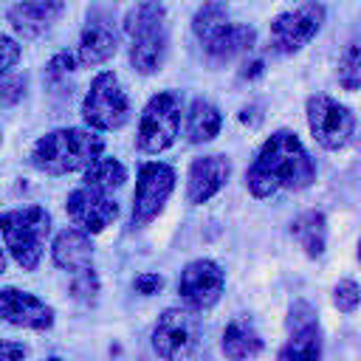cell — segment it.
I'll return each mask as SVG.
<instances>
[{"label": "cell", "instance_id": "obj_1", "mask_svg": "<svg viewBox=\"0 0 361 361\" xmlns=\"http://www.w3.org/2000/svg\"><path fill=\"white\" fill-rule=\"evenodd\" d=\"M316 180V161L293 130H274L245 169V189L254 197L302 192Z\"/></svg>", "mask_w": 361, "mask_h": 361}, {"label": "cell", "instance_id": "obj_2", "mask_svg": "<svg viewBox=\"0 0 361 361\" xmlns=\"http://www.w3.org/2000/svg\"><path fill=\"white\" fill-rule=\"evenodd\" d=\"M124 34L130 39V65L141 76H152L164 68L169 54V17L161 0H138L124 17Z\"/></svg>", "mask_w": 361, "mask_h": 361}, {"label": "cell", "instance_id": "obj_3", "mask_svg": "<svg viewBox=\"0 0 361 361\" xmlns=\"http://www.w3.org/2000/svg\"><path fill=\"white\" fill-rule=\"evenodd\" d=\"M104 152V138L90 127H59L37 138L31 164L45 175H68L87 169Z\"/></svg>", "mask_w": 361, "mask_h": 361}, {"label": "cell", "instance_id": "obj_4", "mask_svg": "<svg viewBox=\"0 0 361 361\" xmlns=\"http://www.w3.org/2000/svg\"><path fill=\"white\" fill-rule=\"evenodd\" d=\"M0 234L11 259L23 271H37L45 243L51 237V214L42 206L8 209L0 214Z\"/></svg>", "mask_w": 361, "mask_h": 361}, {"label": "cell", "instance_id": "obj_5", "mask_svg": "<svg viewBox=\"0 0 361 361\" xmlns=\"http://www.w3.org/2000/svg\"><path fill=\"white\" fill-rule=\"evenodd\" d=\"M180 113H183V96L178 90L155 93L141 110L135 147L147 155H158L169 149L180 133Z\"/></svg>", "mask_w": 361, "mask_h": 361}, {"label": "cell", "instance_id": "obj_6", "mask_svg": "<svg viewBox=\"0 0 361 361\" xmlns=\"http://www.w3.org/2000/svg\"><path fill=\"white\" fill-rule=\"evenodd\" d=\"M82 118L90 130H121L130 121V99L113 71H102L93 76L85 99H82Z\"/></svg>", "mask_w": 361, "mask_h": 361}, {"label": "cell", "instance_id": "obj_7", "mask_svg": "<svg viewBox=\"0 0 361 361\" xmlns=\"http://www.w3.org/2000/svg\"><path fill=\"white\" fill-rule=\"evenodd\" d=\"M152 350L161 361H183L200 341V319L192 307H166L152 324Z\"/></svg>", "mask_w": 361, "mask_h": 361}, {"label": "cell", "instance_id": "obj_8", "mask_svg": "<svg viewBox=\"0 0 361 361\" xmlns=\"http://www.w3.org/2000/svg\"><path fill=\"white\" fill-rule=\"evenodd\" d=\"M324 6L316 3V0H307V3H299L296 8H288L282 14H276L271 20V28H268V39H271V51L282 54V56H290L296 51H302L324 25Z\"/></svg>", "mask_w": 361, "mask_h": 361}, {"label": "cell", "instance_id": "obj_9", "mask_svg": "<svg viewBox=\"0 0 361 361\" xmlns=\"http://www.w3.org/2000/svg\"><path fill=\"white\" fill-rule=\"evenodd\" d=\"M175 169L161 161H147L138 166L135 178V192H133V212H130V226L144 228L149 226L166 206L169 195L175 192Z\"/></svg>", "mask_w": 361, "mask_h": 361}, {"label": "cell", "instance_id": "obj_10", "mask_svg": "<svg viewBox=\"0 0 361 361\" xmlns=\"http://www.w3.org/2000/svg\"><path fill=\"white\" fill-rule=\"evenodd\" d=\"M307 127L319 147L336 152L353 141L355 116L347 104H341L324 93H316L307 99Z\"/></svg>", "mask_w": 361, "mask_h": 361}, {"label": "cell", "instance_id": "obj_11", "mask_svg": "<svg viewBox=\"0 0 361 361\" xmlns=\"http://www.w3.org/2000/svg\"><path fill=\"white\" fill-rule=\"evenodd\" d=\"M288 338L276 353V361H322V327L319 313L307 299H296L288 307Z\"/></svg>", "mask_w": 361, "mask_h": 361}, {"label": "cell", "instance_id": "obj_12", "mask_svg": "<svg viewBox=\"0 0 361 361\" xmlns=\"http://www.w3.org/2000/svg\"><path fill=\"white\" fill-rule=\"evenodd\" d=\"M226 290V271L214 259H192L178 276V296L192 310H209L220 302Z\"/></svg>", "mask_w": 361, "mask_h": 361}, {"label": "cell", "instance_id": "obj_13", "mask_svg": "<svg viewBox=\"0 0 361 361\" xmlns=\"http://www.w3.org/2000/svg\"><path fill=\"white\" fill-rule=\"evenodd\" d=\"M65 212L71 217V223L85 231V234H102L107 226H113V220L118 217V203L110 195L93 192L87 186H79L73 192H68L65 197Z\"/></svg>", "mask_w": 361, "mask_h": 361}, {"label": "cell", "instance_id": "obj_14", "mask_svg": "<svg viewBox=\"0 0 361 361\" xmlns=\"http://www.w3.org/2000/svg\"><path fill=\"white\" fill-rule=\"evenodd\" d=\"M0 319L14 324V327H25L34 333H45L54 327V307L20 288H0Z\"/></svg>", "mask_w": 361, "mask_h": 361}, {"label": "cell", "instance_id": "obj_15", "mask_svg": "<svg viewBox=\"0 0 361 361\" xmlns=\"http://www.w3.org/2000/svg\"><path fill=\"white\" fill-rule=\"evenodd\" d=\"M118 48V34L113 25V17L104 8H93L82 25L79 34V45H76V62L93 68V65H104L116 56Z\"/></svg>", "mask_w": 361, "mask_h": 361}, {"label": "cell", "instance_id": "obj_16", "mask_svg": "<svg viewBox=\"0 0 361 361\" xmlns=\"http://www.w3.org/2000/svg\"><path fill=\"white\" fill-rule=\"evenodd\" d=\"M231 178V161L228 155L212 152V155H200L189 164L186 172V200L192 206L209 203Z\"/></svg>", "mask_w": 361, "mask_h": 361}, {"label": "cell", "instance_id": "obj_17", "mask_svg": "<svg viewBox=\"0 0 361 361\" xmlns=\"http://www.w3.org/2000/svg\"><path fill=\"white\" fill-rule=\"evenodd\" d=\"M65 14V0H23L8 8V23L23 39H37L51 31Z\"/></svg>", "mask_w": 361, "mask_h": 361}, {"label": "cell", "instance_id": "obj_18", "mask_svg": "<svg viewBox=\"0 0 361 361\" xmlns=\"http://www.w3.org/2000/svg\"><path fill=\"white\" fill-rule=\"evenodd\" d=\"M257 42V31L245 23H226L220 25L209 39H203V54L212 65H228L240 56H245Z\"/></svg>", "mask_w": 361, "mask_h": 361}, {"label": "cell", "instance_id": "obj_19", "mask_svg": "<svg viewBox=\"0 0 361 361\" xmlns=\"http://www.w3.org/2000/svg\"><path fill=\"white\" fill-rule=\"evenodd\" d=\"M51 259L56 268L62 271H82L87 265H93V243H90V234L79 231V228H65L54 237L51 243Z\"/></svg>", "mask_w": 361, "mask_h": 361}, {"label": "cell", "instance_id": "obj_20", "mask_svg": "<svg viewBox=\"0 0 361 361\" xmlns=\"http://www.w3.org/2000/svg\"><path fill=\"white\" fill-rule=\"evenodd\" d=\"M262 347H265V341L248 316H234L226 324L220 350L228 361H254L262 353Z\"/></svg>", "mask_w": 361, "mask_h": 361}, {"label": "cell", "instance_id": "obj_21", "mask_svg": "<svg viewBox=\"0 0 361 361\" xmlns=\"http://www.w3.org/2000/svg\"><path fill=\"white\" fill-rule=\"evenodd\" d=\"M290 234L293 240L299 243V248L310 257V259H319L327 248V217L316 209L310 212H302L293 217L290 223Z\"/></svg>", "mask_w": 361, "mask_h": 361}, {"label": "cell", "instance_id": "obj_22", "mask_svg": "<svg viewBox=\"0 0 361 361\" xmlns=\"http://www.w3.org/2000/svg\"><path fill=\"white\" fill-rule=\"evenodd\" d=\"M220 127H223V116L217 104L197 96L186 110V138L192 144H209L220 133Z\"/></svg>", "mask_w": 361, "mask_h": 361}, {"label": "cell", "instance_id": "obj_23", "mask_svg": "<svg viewBox=\"0 0 361 361\" xmlns=\"http://www.w3.org/2000/svg\"><path fill=\"white\" fill-rule=\"evenodd\" d=\"M82 186L102 192V195H113L124 186L127 180V166L118 158H96L87 169H82Z\"/></svg>", "mask_w": 361, "mask_h": 361}, {"label": "cell", "instance_id": "obj_24", "mask_svg": "<svg viewBox=\"0 0 361 361\" xmlns=\"http://www.w3.org/2000/svg\"><path fill=\"white\" fill-rule=\"evenodd\" d=\"M226 23H228V6L223 0H206L195 11V17H192V34L203 42V39H209Z\"/></svg>", "mask_w": 361, "mask_h": 361}, {"label": "cell", "instance_id": "obj_25", "mask_svg": "<svg viewBox=\"0 0 361 361\" xmlns=\"http://www.w3.org/2000/svg\"><path fill=\"white\" fill-rule=\"evenodd\" d=\"M73 76H76V56L73 54L59 51V54H54L48 59V65H45V82H48V87L54 93H68L71 96L68 87H71Z\"/></svg>", "mask_w": 361, "mask_h": 361}, {"label": "cell", "instance_id": "obj_26", "mask_svg": "<svg viewBox=\"0 0 361 361\" xmlns=\"http://www.w3.org/2000/svg\"><path fill=\"white\" fill-rule=\"evenodd\" d=\"M99 293H102V282H99V274L93 271V265L71 274V296L79 305H96Z\"/></svg>", "mask_w": 361, "mask_h": 361}, {"label": "cell", "instance_id": "obj_27", "mask_svg": "<svg viewBox=\"0 0 361 361\" xmlns=\"http://www.w3.org/2000/svg\"><path fill=\"white\" fill-rule=\"evenodd\" d=\"M338 82L344 90L355 93L361 87V48L358 42H350V48L338 59Z\"/></svg>", "mask_w": 361, "mask_h": 361}, {"label": "cell", "instance_id": "obj_28", "mask_svg": "<svg viewBox=\"0 0 361 361\" xmlns=\"http://www.w3.org/2000/svg\"><path fill=\"white\" fill-rule=\"evenodd\" d=\"M25 90H28V76L25 73H6V76H0V110H8L17 102H23Z\"/></svg>", "mask_w": 361, "mask_h": 361}, {"label": "cell", "instance_id": "obj_29", "mask_svg": "<svg viewBox=\"0 0 361 361\" xmlns=\"http://www.w3.org/2000/svg\"><path fill=\"white\" fill-rule=\"evenodd\" d=\"M358 299H361V293H358V285L353 279H338L336 282V288H333V305L341 313H355Z\"/></svg>", "mask_w": 361, "mask_h": 361}, {"label": "cell", "instance_id": "obj_30", "mask_svg": "<svg viewBox=\"0 0 361 361\" xmlns=\"http://www.w3.org/2000/svg\"><path fill=\"white\" fill-rule=\"evenodd\" d=\"M20 56H23L20 42L11 39V37H6V34H0V76L11 73V68L20 62Z\"/></svg>", "mask_w": 361, "mask_h": 361}, {"label": "cell", "instance_id": "obj_31", "mask_svg": "<svg viewBox=\"0 0 361 361\" xmlns=\"http://www.w3.org/2000/svg\"><path fill=\"white\" fill-rule=\"evenodd\" d=\"M161 288H164V276L161 274H152V271L138 274L133 279V290L141 293V296H155V293H161Z\"/></svg>", "mask_w": 361, "mask_h": 361}, {"label": "cell", "instance_id": "obj_32", "mask_svg": "<svg viewBox=\"0 0 361 361\" xmlns=\"http://www.w3.org/2000/svg\"><path fill=\"white\" fill-rule=\"evenodd\" d=\"M28 347L20 341H0V361H25Z\"/></svg>", "mask_w": 361, "mask_h": 361}, {"label": "cell", "instance_id": "obj_33", "mask_svg": "<svg viewBox=\"0 0 361 361\" xmlns=\"http://www.w3.org/2000/svg\"><path fill=\"white\" fill-rule=\"evenodd\" d=\"M265 73V62L262 59H251V62H245L243 65V71H240V79H257V76H262Z\"/></svg>", "mask_w": 361, "mask_h": 361}, {"label": "cell", "instance_id": "obj_34", "mask_svg": "<svg viewBox=\"0 0 361 361\" xmlns=\"http://www.w3.org/2000/svg\"><path fill=\"white\" fill-rule=\"evenodd\" d=\"M262 107L259 104H251V107H243V113H240V121L243 124H251V127H257L259 121H262V113H259Z\"/></svg>", "mask_w": 361, "mask_h": 361}, {"label": "cell", "instance_id": "obj_35", "mask_svg": "<svg viewBox=\"0 0 361 361\" xmlns=\"http://www.w3.org/2000/svg\"><path fill=\"white\" fill-rule=\"evenodd\" d=\"M6 265H8V257H6V251L0 248V276L6 274Z\"/></svg>", "mask_w": 361, "mask_h": 361}, {"label": "cell", "instance_id": "obj_36", "mask_svg": "<svg viewBox=\"0 0 361 361\" xmlns=\"http://www.w3.org/2000/svg\"><path fill=\"white\" fill-rule=\"evenodd\" d=\"M48 361H62V358H48Z\"/></svg>", "mask_w": 361, "mask_h": 361}, {"label": "cell", "instance_id": "obj_37", "mask_svg": "<svg viewBox=\"0 0 361 361\" xmlns=\"http://www.w3.org/2000/svg\"><path fill=\"white\" fill-rule=\"evenodd\" d=\"M0 144H3V135H0Z\"/></svg>", "mask_w": 361, "mask_h": 361}]
</instances>
